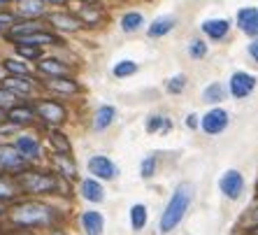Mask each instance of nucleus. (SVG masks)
I'll return each mask as SVG.
<instances>
[{
  "instance_id": "nucleus-15",
  "label": "nucleus",
  "mask_w": 258,
  "mask_h": 235,
  "mask_svg": "<svg viewBox=\"0 0 258 235\" xmlns=\"http://www.w3.org/2000/svg\"><path fill=\"white\" fill-rule=\"evenodd\" d=\"M47 86L51 91H58V93H77L79 91L77 82H72V79H68V77H49Z\"/></svg>"
},
{
  "instance_id": "nucleus-12",
  "label": "nucleus",
  "mask_w": 258,
  "mask_h": 235,
  "mask_svg": "<svg viewBox=\"0 0 258 235\" xmlns=\"http://www.w3.org/2000/svg\"><path fill=\"white\" fill-rule=\"evenodd\" d=\"M230 24L226 21V19H210V21H205L203 24V33L210 40H221L226 33H228Z\"/></svg>"
},
{
  "instance_id": "nucleus-18",
  "label": "nucleus",
  "mask_w": 258,
  "mask_h": 235,
  "mask_svg": "<svg viewBox=\"0 0 258 235\" xmlns=\"http://www.w3.org/2000/svg\"><path fill=\"white\" fill-rule=\"evenodd\" d=\"M10 121H12V124H30V121L35 119V112H33V109L30 107H24V105H14V107H10Z\"/></svg>"
},
{
  "instance_id": "nucleus-51",
  "label": "nucleus",
  "mask_w": 258,
  "mask_h": 235,
  "mask_svg": "<svg viewBox=\"0 0 258 235\" xmlns=\"http://www.w3.org/2000/svg\"><path fill=\"white\" fill-rule=\"evenodd\" d=\"M0 30H3V28H0Z\"/></svg>"
},
{
  "instance_id": "nucleus-6",
  "label": "nucleus",
  "mask_w": 258,
  "mask_h": 235,
  "mask_svg": "<svg viewBox=\"0 0 258 235\" xmlns=\"http://www.w3.org/2000/svg\"><path fill=\"white\" fill-rule=\"evenodd\" d=\"M35 112L40 114V119L49 121V124H63L66 121V109L54 100H40L35 105Z\"/></svg>"
},
{
  "instance_id": "nucleus-27",
  "label": "nucleus",
  "mask_w": 258,
  "mask_h": 235,
  "mask_svg": "<svg viewBox=\"0 0 258 235\" xmlns=\"http://www.w3.org/2000/svg\"><path fill=\"white\" fill-rule=\"evenodd\" d=\"M144 24V19L140 12H128L126 17L121 19V28L126 30V33H133V30H138L140 26Z\"/></svg>"
},
{
  "instance_id": "nucleus-1",
  "label": "nucleus",
  "mask_w": 258,
  "mask_h": 235,
  "mask_svg": "<svg viewBox=\"0 0 258 235\" xmlns=\"http://www.w3.org/2000/svg\"><path fill=\"white\" fill-rule=\"evenodd\" d=\"M191 198H193V184L181 182L179 187L174 189L172 198H170L168 207H165V212H163V217H161V230L163 233H170V230L184 219L188 205H191Z\"/></svg>"
},
{
  "instance_id": "nucleus-5",
  "label": "nucleus",
  "mask_w": 258,
  "mask_h": 235,
  "mask_svg": "<svg viewBox=\"0 0 258 235\" xmlns=\"http://www.w3.org/2000/svg\"><path fill=\"white\" fill-rule=\"evenodd\" d=\"M219 187H221V191L226 193L230 200H237L242 189H244V177H242L237 170H228V172H223Z\"/></svg>"
},
{
  "instance_id": "nucleus-16",
  "label": "nucleus",
  "mask_w": 258,
  "mask_h": 235,
  "mask_svg": "<svg viewBox=\"0 0 258 235\" xmlns=\"http://www.w3.org/2000/svg\"><path fill=\"white\" fill-rule=\"evenodd\" d=\"M82 193H84V198L91 200V203H102V198H105V191H102V187L96 180L82 182Z\"/></svg>"
},
{
  "instance_id": "nucleus-13",
  "label": "nucleus",
  "mask_w": 258,
  "mask_h": 235,
  "mask_svg": "<svg viewBox=\"0 0 258 235\" xmlns=\"http://www.w3.org/2000/svg\"><path fill=\"white\" fill-rule=\"evenodd\" d=\"M14 149L24 158H40V145H37V140L30 138V135H21V138L17 140Z\"/></svg>"
},
{
  "instance_id": "nucleus-2",
  "label": "nucleus",
  "mask_w": 258,
  "mask_h": 235,
  "mask_svg": "<svg viewBox=\"0 0 258 235\" xmlns=\"http://www.w3.org/2000/svg\"><path fill=\"white\" fill-rule=\"evenodd\" d=\"M10 219L17 226H47L54 219V210L42 203H21L10 212Z\"/></svg>"
},
{
  "instance_id": "nucleus-49",
  "label": "nucleus",
  "mask_w": 258,
  "mask_h": 235,
  "mask_svg": "<svg viewBox=\"0 0 258 235\" xmlns=\"http://www.w3.org/2000/svg\"><path fill=\"white\" fill-rule=\"evenodd\" d=\"M3 116H5V112H3V109H0V121H3Z\"/></svg>"
},
{
  "instance_id": "nucleus-37",
  "label": "nucleus",
  "mask_w": 258,
  "mask_h": 235,
  "mask_svg": "<svg viewBox=\"0 0 258 235\" xmlns=\"http://www.w3.org/2000/svg\"><path fill=\"white\" fill-rule=\"evenodd\" d=\"M242 30H244L246 35H253V37H258V12L253 14L249 21H246L244 26H242Z\"/></svg>"
},
{
  "instance_id": "nucleus-9",
  "label": "nucleus",
  "mask_w": 258,
  "mask_h": 235,
  "mask_svg": "<svg viewBox=\"0 0 258 235\" xmlns=\"http://www.w3.org/2000/svg\"><path fill=\"white\" fill-rule=\"evenodd\" d=\"M253 86H256V77H253V75L235 73L233 77H230V93H233L235 98H246L253 91Z\"/></svg>"
},
{
  "instance_id": "nucleus-3",
  "label": "nucleus",
  "mask_w": 258,
  "mask_h": 235,
  "mask_svg": "<svg viewBox=\"0 0 258 235\" xmlns=\"http://www.w3.org/2000/svg\"><path fill=\"white\" fill-rule=\"evenodd\" d=\"M17 187L26 193H51L60 184L54 175H47V172H21L17 180Z\"/></svg>"
},
{
  "instance_id": "nucleus-33",
  "label": "nucleus",
  "mask_w": 258,
  "mask_h": 235,
  "mask_svg": "<svg viewBox=\"0 0 258 235\" xmlns=\"http://www.w3.org/2000/svg\"><path fill=\"white\" fill-rule=\"evenodd\" d=\"M184 86H186L184 75H177V77L168 79V91H170V93H181V91H184Z\"/></svg>"
},
{
  "instance_id": "nucleus-40",
  "label": "nucleus",
  "mask_w": 258,
  "mask_h": 235,
  "mask_svg": "<svg viewBox=\"0 0 258 235\" xmlns=\"http://www.w3.org/2000/svg\"><path fill=\"white\" fill-rule=\"evenodd\" d=\"M79 17L84 19V21H89V24H96L98 21V12H91L89 7H82V10H79ZM82 19H79V21H82Z\"/></svg>"
},
{
  "instance_id": "nucleus-29",
  "label": "nucleus",
  "mask_w": 258,
  "mask_h": 235,
  "mask_svg": "<svg viewBox=\"0 0 258 235\" xmlns=\"http://www.w3.org/2000/svg\"><path fill=\"white\" fill-rule=\"evenodd\" d=\"M5 70L7 73H12V75H17V77H26L28 75V66L26 63H21V61H14V58H7L5 63Z\"/></svg>"
},
{
  "instance_id": "nucleus-30",
  "label": "nucleus",
  "mask_w": 258,
  "mask_h": 235,
  "mask_svg": "<svg viewBox=\"0 0 258 235\" xmlns=\"http://www.w3.org/2000/svg\"><path fill=\"white\" fill-rule=\"evenodd\" d=\"M203 98L207 100V103H221V100H223V86L221 84L207 86V89H205V93H203Z\"/></svg>"
},
{
  "instance_id": "nucleus-10",
  "label": "nucleus",
  "mask_w": 258,
  "mask_h": 235,
  "mask_svg": "<svg viewBox=\"0 0 258 235\" xmlns=\"http://www.w3.org/2000/svg\"><path fill=\"white\" fill-rule=\"evenodd\" d=\"M49 24H54L58 30H68V33H72V30H79L82 26H84L77 17H72V14H66V12L49 14Z\"/></svg>"
},
{
  "instance_id": "nucleus-14",
  "label": "nucleus",
  "mask_w": 258,
  "mask_h": 235,
  "mask_svg": "<svg viewBox=\"0 0 258 235\" xmlns=\"http://www.w3.org/2000/svg\"><path fill=\"white\" fill-rule=\"evenodd\" d=\"M3 89H7L10 93H14V96H28L30 93V82L28 79H24V77H7V79H3Z\"/></svg>"
},
{
  "instance_id": "nucleus-24",
  "label": "nucleus",
  "mask_w": 258,
  "mask_h": 235,
  "mask_svg": "<svg viewBox=\"0 0 258 235\" xmlns=\"http://www.w3.org/2000/svg\"><path fill=\"white\" fill-rule=\"evenodd\" d=\"M37 30H42V26L37 24V21H26V24L12 26V30H10V37H14V40H21V37L30 35V33H37Z\"/></svg>"
},
{
  "instance_id": "nucleus-39",
  "label": "nucleus",
  "mask_w": 258,
  "mask_h": 235,
  "mask_svg": "<svg viewBox=\"0 0 258 235\" xmlns=\"http://www.w3.org/2000/svg\"><path fill=\"white\" fill-rule=\"evenodd\" d=\"M256 12H258L256 7H244V10H242V12L237 14V24H240V28H242V26H244L246 21H249V19H251Z\"/></svg>"
},
{
  "instance_id": "nucleus-48",
  "label": "nucleus",
  "mask_w": 258,
  "mask_h": 235,
  "mask_svg": "<svg viewBox=\"0 0 258 235\" xmlns=\"http://www.w3.org/2000/svg\"><path fill=\"white\" fill-rule=\"evenodd\" d=\"M7 3H10V0H0V5H7Z\"/></svg>"
},
{
  "instance_id": "nucleus-38",
  "label": "nucleus",
  "mask_w": 258,
  "mask_h": 235,
  "mask_svg": "<svg viewBox=\"0 0 258 235\" xmlns=\"http://www.w3.org/2000/svg\"><path fill=\"white\" fill-rule=\"evenodd\" d=\"M154 170H156V158L154 156L144 158V163H142V177L144 180H149V177L154 175Z\"/></svg>"
},
{
  "instance_id": "nucleus-32",
  "label": "nucleus",
  "mask_w": 258,
  "mask_h": 235,
  "mask_svg": "<svg viewBox=\"0 0 258 235\" xmlns=\"http://www.w3.org/2000/svg\"><path fill=\"white\" fill-rule=\"evenodd\" d=\"M138 73V63H133V61H121L114 66V75L116 77H128V75Z\"/></svg>"
},
{
  "instance_id": "nucleus-35",
  "label": "nucleus",
  "mask_w": 258,
  "mask_h": 235,
  "mask_svg": "<svg viewBox=\"0 0 258 235\" xmlns=\"http://www.w3.org/2000/svg\"><path fill=\"white\" fill-rule=\"evenodd\" d=\"M161 126L163 128H170V124L163 119V116H151V119L147 121V131H149V133H156Z\"/></svg>"
},
{
  "instance_id": "nucleus-42",
  "label": "nucleus",
  "mask_w": 258,
  "mask_h": 235,
  "mask_svg": "<svg viewBox=\"0 0 258 235\" xmlns=\"http://www.w3.org/2000/svg\"><path fill=\"white\" fill-rule=\"evenodd\" d=\"M249 54H251V56H253V61L258 63V40H253V42L249 44Z\"/></svg>"
},
{
  "instance_id": "nucleus-25",
  "label": "nucleus",
  "mask_w": 258,
  "mask_h": 235,
  "mask_svg": "<svg viewBox=\"0 0 258 235\" xmlns=\"http://www.w3.org/2000/svg\"><path fill=\"white\" fill-rule=\"evenodd\" d=\"M54 161H56V165H58L60 175L68 177V180H75V175H77V170H75V163H72L70 158L66 156V154H56Z\"/></svg>"
},
{
  "instance_id": "nucleus-47",
  "label": "nucleus",
  "mask_w": 258,
  "mask_h": 235,
  "mask_svg": "<svg viewBox=\"0 0 258 235\" xmlns=\"http://www.w3.org/2000/svg\"><path fill=\"white\" fill-rule=\"evenodd\" d=\"M253 219H258V207H256V210H253Z\"/></svg>"
},
{
  "instance_id": "nucleus-4",
  "label": "nucleus",
  "mask_w": 258,
  "mask_h": 235,
  "mask_svg": "<svg viewBox=\"0 0 258 235\" xmlns=\"http://www.w3.org/2000/svg\"><path fill=\"white\" fill-rule=\"evenodd\" d=\"M0 168L12 170V172H24L26 158L12 145H0Z\"/></svg>"
},
{
  "instance_id": "nucleus-31",
  "label": "nucleus",
  "mask_w": 258,
  "mask_h": 235,
  "mask_svg": "<svg viewBox=\"0 0 258 235\" xmlns=\"http://www.w3.org/2000/svg\"><path fill=\"white\" fill-rule=\"evenodd\" d=\"M17 54L21 56V58H40L42 56V49L40 47H33V44H17Z\"/></svg>"
},
{
  "instance_id": "nucleus-8",
  "label": "nucleus",
  "mask_w": 258,
  "mask_h": 235,
  "mask_svg": "<svg viewBox=\"0 0 258 235\" xmlns=\"http://www.w3.org/2000/svg\"><path fill=\"white\" fill-rule=\"evenodd\" d=\"M89 170H91V175L100 177V180H114V177L119 175L116 165L109 161L107 156H93L89 161Z\"/></svg>"
},
{
  "instance_id": "nucleus-7",
  "label": "nucleus",
  "mask_w": 258,
  "mask_h": 235,
  "mask_svg": "<svg viewBox=\"0 0 258 235\" xmlns=\"http://www.w3.org/2000/svg\"><path fill=\"white\" fill-rule=\"evenodd\" d=\"M226 126H228V114L219 107L210 109V112L203 116V131L207 133V135H216V133H221Z\"/></svg>"
},
{
  "instance_id": "nucleus-34",
  "label": "nucleus",
  "mask_w": 258,
  "mask_h": 235,
  "mask_svg": "<svg viewBox=\"0 0 258 235\" xmlns=\"http://www.w3.org/2000/svg\"><path fill=\"white\" fill-rule=\"evenodd\" d=\"M14 100H17V96L0 86V109H3V107H14Z\"/></svg>"
},
{
  "instance_id": "nucleus-19",
  "label": "nucleus",
  "mask_w": 258,
  "mask_h": 235,
  "mask_svg": "<svg viewBox=\"0 0 258 235\" xmlns=\"http://www.w3.org/2000/svg\"><path fill=\"white\" fill-rule=\"evenodd\" d=\"M19 42H21V44H35V47H40V44H56V42H58V37L51 35V33H44V30H37V33H30V35L21 37Z\"/></svg>"
},
{
  "instance_id": "nucleus-41",
  "label": "nucleus",
  "mask_w": 258,
  "mask_h": 235,
  "mask_svg": "<svg viewBox=\"0 0 258 235\" xmlns=\"http://www.w3.org/2000/svg\"><path fill=\"white\" fill-rule=\"evenodd\" d=\"M3 26H14V14L0 12V28H3Z\"/></svg>"
},
{
  "instance_id": "nucleus-45",
  "label": "nucleus",
  "mask_w": 258,
  "mask_h": 235,
  "mask_svg": "<svg viewBox=\"0 0 258 235\" xmlns=\"http://www.w3.org/2000/svg\"><path fill=\"white\" fill-rule=\"evenodd\" d=\"M42 3H56V5H60V3H66V0H42Z\"/></svg>"
},
{
  "instance_id": "nucleus-44",
  "label": "nucleus",
  "mask_w": 258,
  "mask_h": 235,
  "mask_svg": "<svg viewBox=\"0 0 258 235\" xmlns=\"http://www.w3.org/2000/svg\"><path fill=\"white\" fill-rule=\"evenodd\" d=\"M10 235H33L30 230H14V233H10Z\"/></svg>"
},
{
  "instance_id": "nucleus-43",
  "label": "nucleus",
  "mask_w": 258,
  "mask_h": 235,
  "mask_svg": "<svg viewBox=\"0 0 258 235\" xmlns=\"http://www.w3.org/2000/svg\"><path fill=\"white\" fill-rule=\"evenodd\" d=\"M196 124H198V121H196V116H193V114L186 116V126H188V128H196Z\"/></svg>"
},
{
  "instance_id": "nucleus-50",
  "label": "nucleus",
  "mask_w": 258,
  "mask_h": 235,
  "mask_svg": "<svg viewBox=\"0 0 258 235\" xmlns=\"http://www.w3.org/2000/svg\"><path fill=\"white\" fill-rule=\"evenodd\" d=\"M253 233H258V228H256V230H253Z\"/></svg>"
},
{
  "instance_id": "nucleus-36",
  "label": "nucleus",
  "mask_w": 258,
  "mask_h": 235,
  "mask_svg": "<svg viewBox=\"0 0 258 235\" xmlns=\"http://www.w3.org/2000/svg\"><path fill=\"white\" fill-rule=\"evenodd\" d=\"M205 51H207V44L200 42V40H196V42H191V47H188V54L193 56V58H203Z\"/></svg>"
},
{
  "instance_id": "nucleus-23",
  "label": "nucleus",
  "mask_w": 258,
  "mask_h": 235,
  "mask_svg": "<svg viewBox=\"0 0 258 235\" xmlns=\"http://www.w3.org/2000/svg\"><path fill=\"white\" fill-rule=\"evenodd\" d=\"M19 191H21V189L17 187V182H12L10 177H5V175H0V203H3V200L17 198Z\"/></svg>"
},
{
  "instance_id": "nucleus-22",
  "label": "nucleus",
  "mask_w": 258,
  "mask_h": 235,
  "mask_svg": "<svg viewBox=\"0 0 258 235\" xmlns=\"http://www.w3.org/2000/svg\"><path fill=\"white\" fill-rule=\"evenodd\" d=\"M172 28H174V19L172 17H161L151 24L149 37H161V35H165V33H170Z\"/></svg>"
},
{
  "instance_id": "nucleus-20",
  "label": "nucleus",
  "mask_w": 258,
  "mask_h": 235,
  "mask_svg": "<svg viewBox=\"0 0 258 235\" xmlns=\"http://www.w3.org/2000/svg\"><path fill=\"white\" fill-rule=\"evenodd\" d=\"M40 73L51 75V77H63V75L68 73V66L56 58H44L42 63H40Z\"/></svg>"
},
{
  "instance_id": "nucleus-26",
  "label": "nucleus",
  "mask_w": 258,
  "mask_h": 235,
  "mask_svg": "<svg viewBox=\"0 0 258 235\" xmlns=\"http://www.w3.org/2000/svg\"><path fill=\"white\" fill-rule=\"evenodd\" d=\"M49 142L54 145V149L58 151V154H70V140H68L63 133L51 131L49 133Z\"/></svg>"
},
{
  "instance_id": "nucleus-46",
  "label": "nucleus",
  "mask_w": 258,
  "mask_h": 235,
  "mask_svg": "<svg viewBox=\"0 0 258 235\" xmlns=\"http://www.w3.org/2000/svg\"><path fill=\"white\" fill-rule=\"evenodd\" d=\"M3 212H5V207H3V203H0V217H3Z\"/></svg>"
},
{
  "instance_id": "nucleus-28",
  "label": "nucleus",
  "mask_w": 258,
  "mask_h": 235,
  "mask_svg": "<svg viewBox=\"0 0 258 235\" xmlns=\"http://www.w3.org/2000/svg\"><path fill=\"white\" fill-rule=\"evenodd\" d=\"M131 223H133V228L135 230L144 228V223H147V207L144 205H133L131 207Z\"/></svg>"
},
{
  "instance_id": "nucleus-11",
  "label": "nucleus",
  "mask_w": 258,
  "mask_h": 235,
  "mask_svg": "<svg viewBox=\"0 0 258 235\" xmlns=\"http://www.w3.org/2000/svg\"><path fill=\"white\" fill-rule=\"evenodd\" d=\"M82 226H84L86 235H102V228H105V219H102L100 212H84L82 214Z\"/></svg>"
},
{
  "instance_id": "nucleus-21",
  "label": "nucleus",
  "mask_w": 258,
  "mask_h": 235,
  "mask_svg": "<svg viewBox=\"0 0 258 235\" xmlns=\"http://www.w3.org/2000/svg\"><path fill=\"white\" fill-rule=\"evenodd\" d=\"M44 12L42 0H21L19 3V14L21 17H40Z\"/></svg>"
},
{
  "instance_id": "nucleus-17",
  "label": "nucleus",
  "mask_w": 258,
  "mask_h": 235,
  "mask_svg": "<svg viewBox=\"0 0 258 235\" xmlns=\"http://www.w3.org/2000/svg\"><path fill=\"white\" fill-rule=\"evenodd\" d=\"M114 116H116V109L114 107H109V105H102L100 109L96 112V119H93V128L96 131H105V128L114 121Z\"/></svg>"
}]
</instances>
